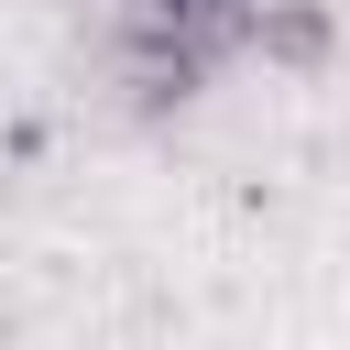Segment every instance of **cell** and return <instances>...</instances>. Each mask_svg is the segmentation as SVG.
Here are the masks:
<instances>
[{"label": "cell", "instance_id": "cell-1", "mask_svg": "<svg viewBox=\"0 0 350 350\" xmlns=\"http://www.w3.org/2000/svg\"><path fill=\"white\" fill-rule=\"evenodd\" d=\"M98 66H109V98H120L131 120H175V109L208 98L219 44H197V33H175V22H142V11H131V33H120Z\"/></svg>", "mask_w": 350, "mask_h": 350}, {"label": "cell", "instance_id": "cell-2", "mask_svg": "<svg viewBox=\"0 0 350 350\" xmlns=\"http://www.w3.org/2000/svg\"><path fill=\"white\" fill-rule=\"evenodd\" d=\"M241 55H262V66H284V77H317V66H339V11H328V0H252Z\"/></svg>", "mask_w": 350, "mask_h": 350}, {"label": "cell", "instance_id": "cell-3", "mask_svg": "<svg viewBox=\"0 0 350 350\" xmlns=\"http://www.w3.org/2000/svg\"><path fill=\"white\" fill-rule=\"evenodd\" d=\"M142 22H175V33L219 44V55H241V22H252V0H142Z\"/></svg>", "mask_w": 350, "mask_h": 350}]
</instances>
